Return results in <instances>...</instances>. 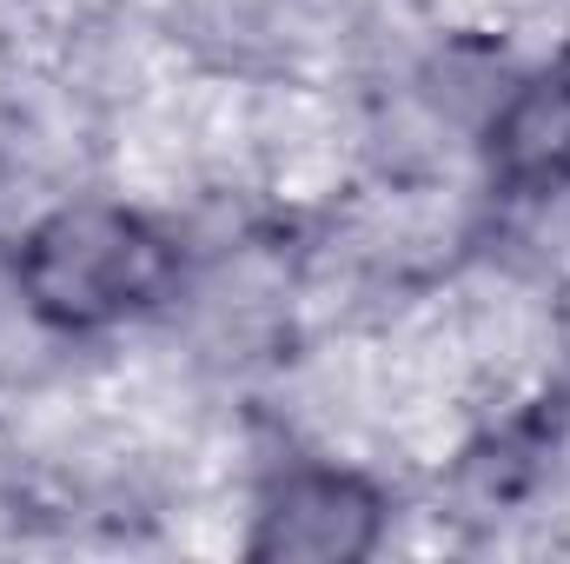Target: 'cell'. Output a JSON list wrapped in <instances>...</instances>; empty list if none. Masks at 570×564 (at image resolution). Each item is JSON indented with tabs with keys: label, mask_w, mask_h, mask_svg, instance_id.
Listing matches in <instances>:
<instances>
[{
	"label": "cell",
	"mask_w": 570,
	"mask_h": 564,
	"mask_svg": "<svg viewBox=\"0 0 570 564\" xmlns=\"http://www.w3.org/2000/svg\"><path fill=\"white\" fill-rule=\"evenodd\" d=\"M7 285L40 332L107 339L159 319L179 299L186 240L120 193H73L20 226Z\"/></svg>",
	"instance_id": "1"
},
{
	"label": "cell",
	"mask_w": 570,
	"mask_h": 564,
	"mask_svg": "<svg viewBox=\"0 0 570 564\" xmlns=\"http://www.w3.org/2000/svg\"><path fill=\"white\" fill-rule=\"evenodd\" d=\"M399 525V498L365 465L305 458L259 485L246 512V564H372Z\"/></svg>",
	"instance_id": "2"
},
{
	"label": "cell",
	"mask_w": 570,
	"mask_h": 564,
	"mask_svg": "<svg viewBox=\"0 0 570 564\" xmlns=\"http://www.w3.org/2000/svg\"><path fill=\"white\" fill-rule=\"evenodd\" d=\"M484 186L511 206L570 200V60L524 67L478 120Z\"/></svg>",
	"instance_id": "3"
}]
</instances>
